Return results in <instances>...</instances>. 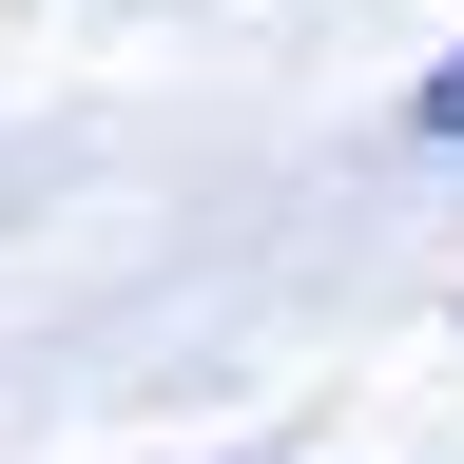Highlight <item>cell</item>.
Segmentation results:
<instances>
[{
	"mask_svg": "<svg viewBox=\"0 0 464 464\" xmlns=\"http://www.w3.org/2000/svg\"><path fill=\"white\" fill-rule=\"evenodd\" d=\"M406 116H426V136H464V58H445V78H426V97H406Z\"/></svg>",
	"mask_w": 464,
	"mask_h": 464,
	"instance_id": "cell-1",
	"label": "cell"
}]
</instances>
